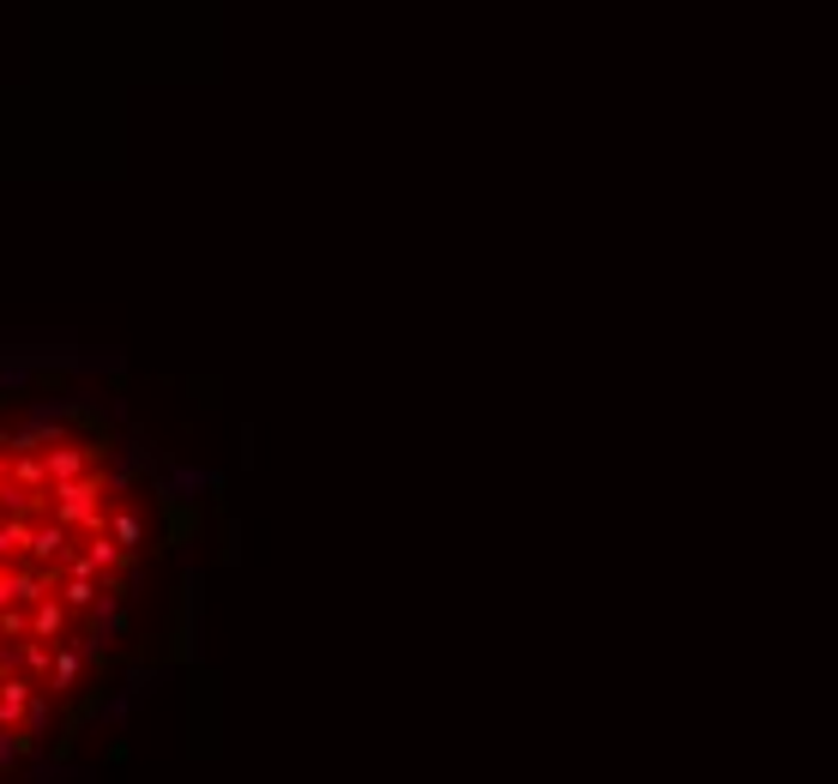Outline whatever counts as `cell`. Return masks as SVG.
Returning <instances> with one entry per match:
<instances>
[{
    "label": "cell",
    "mask_w": 838,
    "mask_h": 784,
    "mask_svg": "<svg viewBox=\"0 0 838 784\" xmlns=\"http://www.w3.org/2000/svg\"><path fill=\"white\" fill-rule=\"evenodd\" d=\"M55 658H61L55 640H19V646H12V664H19V676H31V683H49V676H55Z\"/></svg>",
    "instance_id": "1"
},
{
    "label": "cell",
    "mask_w": 838,
    "mask_h": 784,
    "mask_svg": "<svg viewBox=\"0 0 838 784\" xmlns=\"http://www.w3.org/2000/svg\"><path fill=\"white\" fill-rule=\"evenodd\" d=\"M67 622H73V610H67V603H61V598H43V603L31 610V640H55V646H61Z\"/></svg>",
    "instance_id": "2"
},
{
    "label": "cell",
    "mask_w": 838,
    "mask_h": 784,
    "mask_svg": "<svg viewBox=\"0 0 838 784\" xmlns=\"http://www.w3.org/2000/svg\"><path fill=\"white\" fill-rule=\"evenodd\" d=\"M79 670H85V658H79V652H73V646H61V658H55V676H49V683H43V694H55V700H61V694H73V688H79Z\"/></svg>",
    "instance_id": "3"
},
{
    "label": "cell",
    "mask_w": 838,
    "mask_h": 784,
    "mask_svg": "<svg viewBox=\"0 0 838 784\" xmlns=\"http://www.w3.org/2000/svg\"><path fill=\"white\" fill-rule=\"evenodd\" d=\"M103 580H61V603H67V610H97L103 603Z\"/></svg>",
    "instance_id": "4"
},
{
    "label": "cell",
    "mask_w": 838,
    "mask_h": 784,
    "mask_svg": "<svg viewBox=\"0 0 838 784\" xmlns=\"http://www.w3.org/2000/svg\"><path fill=\"white\" fill-rule=\"evenodd\" d=\"M0 634H7L12 646H19V640H31V615H24L19 603H7V610H0Z\"/></svg>",
    "instance_id": "5"
},
{
    "label": "cell",
    "mask_w": 838,
    "mask_h": 784,
    "mask_svg": "<svg viewBox=\"0 0 838 784\" xmlns=\"http://www.w3.org/2000/svg\"><path fill=\"white\" fill-rule=\"evenodd\" d=\"M24 742H31L24 730H0V766H12V761H19V754H24Z\"/></svg>",
    "instance_id": "6"
},
{
    "label": "cell",
    "mask_w": 838,
    "mask_h": 784,
    "mask_svg": "<svg viewBox=\"0 0 838 784\" xmlns=\"http://www.w3.org/2000/svg\"><path fill=\"white\" fill-rule=\"evenodd\" d=\"M12 670H19V664H12V640L0 634V676H12Z\"/></svg>",
    "instance_id": "7"
},
{
    "label": "cell",
    "mask_w": 838,
    "mask_h": 784,
    "mask_svg": "<svg viewBox=\"0 0 838 784\" xmlns=\"http://www.w3.org/2000/svg\"><path fill=\"white\" fill-rule=\"evenodd\" d=\"M0 495H7V459H0Z\"/></svg>",
    "instance_id": "8"
}]
</instances>
